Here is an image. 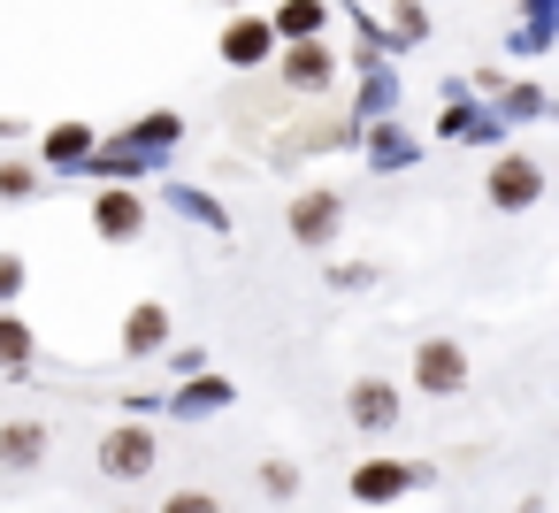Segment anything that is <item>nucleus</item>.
Segmentation results:
<instances>
[{
    "label": "nucleus",
    "instance_id": "f257e3e1",
    "mask_svg": "<svg viewBox=\"0 0 559 513\" xmlns=\"http://www.w3.org/2000/svg\"><path fill=\"white\" fill-rule=\"evenodd\" d=\"M154 460H162V444H154V429H139V421H123V429L100 437V475H116V482L154 475Z\"/></svg>",
    "mask_w": 559,
    "mask_h": 513
},
{
    "label": "nucleus",
    "instance_id": "f03ea898",
    "mask_svg": "<svg viewBox=\"0 0 559 513\" xmlns=\"http://www.w3.org/2000/svg\"><path fill=\"white\" fill-rule=\"evenodd\" d=\"M544 200V169L528 162V154H498L490 162V207L498 215H521V207H536Z\"/></svg>",
    "mask_w": 559,
    "mask_h": 513
},
{
    "label": "nucleus",
    "instance_id": "7ed1b4c3",
    "mask_svg": "<svg viewBox=\"0 0 559 513\" xmlns=\"http://www.w3.org/2000/svg\"><path fill=\"white\" fill-rule=\"evenodd\" d=\"M414 383H421L429 398H452V391H467V353H460L452 337H429V345H414Z\"/></svg>",
    "mask_w": 559,
    "mask_h": 513
},
{
    "label": "nucleus",
    "instance_id": "20e7f679",
    "mask_svg": "<svg viewBox=\"0 0 559 513\" xmlns=\"http://www.w3.org/2000/svg\"><path fill=\"white\" fill-rule=\"evenodd\" d=\"M337 223H345L337 192H299V200H292V238H299V246H330Z\"/></svg>",
    "mask_w": 559,
    "mask_h": 513
},
{
    "label": "nucleus",
    "instance_id": "39448f33",
    "mask_svg": "<svg viewBox=\"0 0 559 513\" xmlns=\"http://www.w3.org/2000/svg\"><path fill=\"white\" fill-rule=\"evenodd\" d=\"M345 414H353V429H391V421H399V391H391L383 375H360V383L345 391Z\"/></svg>",
    "mask_w": 559,
    "mask_h": 513
},
{
    "label": "nucleus",
    "instance_id": "423d86ee",
    "mask_svg": "<svg viewBox=\"0 0 559 513\" xmlns=\"http://www.w3.org/2000/svg\"><path fill=\"white\" fill-rule=\"evenodd\" d=\"M93 230H100L108 246L139 238V230H146V207H139V192H100V200H93Z\"/></svg>",
    "mask_w": 559,
    "mask_h": 513
},
{
    "label": "nucleus",
    "instance_id": "0eeeda50",
    "mask_svg": "<svg viewBox=\"0 0 559 513\" xmlns=\"http://www.w3.org/2000/svg\"><path fill=\"white\" fill-rule=\"evenodd\" d=\"M162 345H169V307H154V299L131 307V314H123V353H131V360H154Z\"/></svg>",
    "mask_w": 559,
    "mask_h": 513
},
{
    "label": "nucleus",
    "instance_id": "6e6552de",
    "mask_svg": "<svg viewBox=\"0 0 559 513\" xmlns=\"http://www.w3.org/2000/svg\"><path fill=\"white\" fill-rule=\"evenodd\" d=\"M47 460V421H0V467H39Z\"/></svg>",
    "mask_w": 559,
    "mask_h": 513
},
{
    "label": "nucleus",
    "instance_id": "1a4fd4ad",
    "mask_svg": "<svg viewBox=\"0 0 559 513\" xmlns=\"http://www.w3.org/2000/svg\"><path fill=\"white\" fill-rule=\"evenodd\" d=\"M269 39H276V32L246 16V24H230V32H223V62H238V70H253V62L269 55Z\"/></svg>",
    "mask_w": 559,
    "mask_h": 513
},
{
    "label": "nucleus",
    "instance_id": "9d476101",
    "mask_svg": "<svg viewBox=\"0 0 559 513\" xmlns=\"http://www.w3.org/2000/svg\"><path fill=\"white\" fill-rule=\"evenodd\" d=\"M284 85H299V93L330 85V55H322V47H292V55H284Z\"/></svg>",
    "mask_w": 559,
    "mask_h": 513
},
{
    "label": "nucleus",
    "instance_id": "9b49d317",
    "mask_svg": "<svg viewBox=\"0 0 559 513\" xmlns=\"http://www.w3.org/2000/svg\"><path fill=\"white\" fill-rule=\"evenodd\" d=\"M399 490H406V467H391V460L353 467V498H399Z\"/></svg>",
    "mask_w": 559,
    "mask_h": 513
},
{
    "label": "nucleus",
    "instance_id": "f8f14e48",
    "mask_svg": "<svg viewBox=\"0 0 559 513\" xmlns=\"http://www.w3.org/2000/svg\"><path fill=\"white\" fill-rule=\"evenodd\" d=\"M269 32H284V39H299V47H307V39L322 32V0H284Z\"/></svg>",
    "mask_w": 559,
    "mask_h": 513
},
{
    "label": "nucleus",
    "instance_id": "ddd939ff",
    "mask_svg": "<svg viewBox=\"0 0 559 513\" xmlns=\"http://www.w3.org/2000/svg\"><path fill=\"white\" fill-rule=\"evenodd\" d=\"M93 154V123H55L47 131V162L62 169V162H85Z\"/></svg>",
    "mask_w": 559,
    "mask_h": 513
},
{
    "label": "nucleus",
    "instance_id": "4468645a",
    "mask_svg": "<svg viewBox=\"0 0 559 513\" xmlns=\"http://www.w3.org/2000/svg\"><path fill=\"white\" fill-rule=\"evenodd\" d=\"M32 360V330L16 314H0V368H24Z\"/></svg>",
    "mask_w": 559,
    "mask_h": 513
},
{
    "label": "nucleus",
    "instance_id": "2eb2a0df",
    "mask_svg": "<svg viewBox=\"0 0 559 513\" xmlns=\"http://www.w3.org/2000/svg\"><path fill=\"white\" fill-rule=\"evenodd\" d=\"M162 513H223V498H215V490H200V482H185V490H169V498H162Z\"/></svg>",
    "mask_w": 559,
    "mask_h": 513
},
{
    "label": "nucleus",
    "instance_id": "dca6fc26",
    "mask_svg": "<svg viewBox=\"0 0 559 513\" xmlns=\"http://www.w3.org/2000/svg\"><path fill=\"white\" fill-rule=\"evenodd\" d=\"M16 291H24V261H16V253H0V299L16 307Z\"/></svg>",
    "mask_w": 559,
    "mask_h": 513
},
{
    "label": "nucleus",
    "instance_id": "f3484780",
    "mask_svg": "<svg viewBox=\"0 0 559 513\" xmlns=\"http://www.w3.org/2000/svg\"><path fill=\"white\" fill-rule=\"evenodd\" d=\"M0 192H32V169H9V162H0Z\"/></svg>",
    "mask_w": 559,
    "mask_h": 513
}]
</instances>
